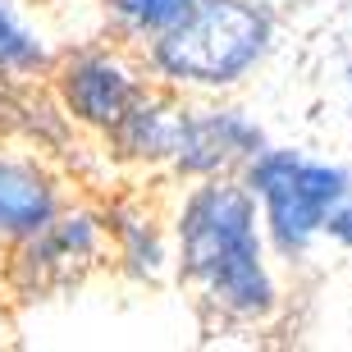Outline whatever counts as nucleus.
I'll return each instance as SVG.
<instances>
[{
	"label": "nucleus",
	"instance_id": "f257e3e1",
	"mask_svg": "<svg viewBox=\"0 0 352 352\" xmlns=\"http://www.w3.org/2000/svg\"><path fill=\"white\" fill-rule=\"evenodd\" d=\"M183 274L220 311L256 320L274 307V284L256 234V197L238 183H206L179 215Z\"/></svg>",
	"mask_w": 352,
	"mask_h": 352
},
{
	"label": "nucleus",
	"instance_id": "423d86ee",
	"mask_svg": "<svg viewBox=\"0 0 352 352\" xmlns=\"http://www.w3.org/2000/svg\"><path fill=\"white\" fill-rule=\"evenodd\" d=\"M261 151V133L234 110H201L179 115L170 160L188 174H220L238 160H252Z\"/></svg>",
	"mask_w": 352,
	"mask_h": 352
},
{
	"label": "nucleus",
	"instance_id": "1a4fd4ad",
	"mask_svg": "<svg viewBox=\"0 0 352 352\" xmlns=\"http://www.w3.org/2000/svg\"><path fill=\"white\" fill-rule=\"evenodd\" d=\"M105 5H110V14H115L129 32L160 37V32H170L183 14L192 10L197 0H105Z\"/></svg>",
	"mask_w": 352,
	"mask_h": 352
},
{
	"label": "nucleus",
	"instance_id": "6e6552de",
	"mask_svg": "<svg viewBox=\"0 0 352 352\" xmlns=\"http://www.w3.org/2000/svg\"><path fill=\"white\" fill-rule=\"evenodd\" d=\"M46 69V46L32 28L14 14L10 0H0V74L5 78H28Z\"/></svg>",
	"mask_w": 352,
	"mask_h": 352
},
{
	"label": "nucleus",
	"instance_id": "9d476101",
	"mask_svg": "<svg viewBox=\"0 0 352 352\" xmlns=\"http://www.w3.org/2000/svg\"><path fill=\"white\" fill-rule=\"evenodd\" d=\"M325 229H329V234H334V238H339L343 248H352V197H343L339 206L329 210V220H325Z\"/></svg>",
	"mask_w": 352,
	"mask_h": 352
},
{
	"label": "nucleus",
	"instance_id": "7ed1b4c3",
	"mask_svg": "<svg viewBox=\"0 0 352 352\" xmlns=\"http://www.w3.org/2000/svg\"><path fill=\"white\" fill-rule=\"evenodd\" d=\"M248 192L265 206L274 248L298 256L325 229L329 210L348 197V174L298 151H256L248 160Z\"/></svg>",
	"mask_w": 352,
	"mask_h": 352
},
{
	"label": "nucleus",
	"instance_id": "f03ea898",
	"mask_svg": "<svg viewBox=\"0 0 352 352\" xmlns=\"http://www.w3.org/2000/svg\"><path fill=\"white\" fill-rule=\"evenodd\" d=\"M270 46V14L256 0H197L170 32H160L151 60L174 82L229 87Z\"/></svg>",
	"mask_w": 352,
	"mask_h": 352
},
{
	"label": "nucleus",
	"instance_id": "20e7f679",
	"mask_svg": "<svg viewBox=\"0 0 352 352\" xmlns=\"http://www.w3.org/2000/svg\"><path fill=\"white\" fill-rule=\"evenodd\" d=\"M101 252V224L91 215H55L28 234L14 252V284L28 298H51L60 288L78 284V274Z\"/></svg>",
	"mask_w": 352,
	"mask_h": 352
},
{
	"label": "nucleus",
	"instance_id": "39448f33",
	"mask_svg": "<svg viewBox=\"0 0 352 352\" xmlns=\"http://www.w3.org/2000/svg\"><path fill=\"white\" fill-rule=\"evenodd\" d=\"M60 96L65 110L91 129L115 133V124L133 110V101L142 96V87L133 82V74L110 55H74L60 74Z\"/></svg>",
	"mask_w": 352,
	"mask_h": 352
},
{
	"label": "nucleus",
	"instance_id": "0eeeda50",
	"mask_svg": "<svg viewBox=\"0 0 352 352\" xmlns=\"http://www.w3.org/2000/svg\"><path fill=\"white\" fill-rule=\"evenodd\" d=\"M60 215V188L37 160L0 156V243H23Z\"/></svg>",
	"mask_w": 352,
	"mask_h": 352
}]
</instances>
